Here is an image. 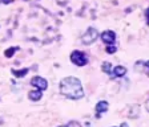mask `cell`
<instances>
[{"label": "cell", "mask_w": 149, "mask_h": 127, "mask_svg": "<svg viewBox=\"0 0 149 127\" xmlns=\"http://www.w3.org/2000/svg\"><path fill=\"white\" fill-rule=\"evenodd\" d=\"M60 94L73 101L81 99L85 95L81 81L76 77H65L60 81Z\"/></svg>", "instance_id": "1"}, {"label": "cell", "mask_w": 149, "mask_h": 127, "mask_svg": "<svg viewBox=\"0 0 149 127\" xmlns=\"http://www.w3.org/2000/svg\"><path fill=\"white\" fill-rule=\"evenodd\" d=\"M99 36H100L99 31H97L95 27H89V28L85 31V33L81 36V43H83L84 45H92V44L97 40Z\"/></svg>", "instance_id": "2"}, {"label": "cell", "mask_w": 149, "mask_h": 127, "mask_svg": "<svg viewBox=\"0 0 149 127\" xmlns=\"http://www.w3.org/2000/svg\"><path fill=\"white\" fill-rule=\"evenodd\" d=\"M71 61L76 66H85L88 64V56L81 50H73L71 53Z\"/></svg>", "instance_id": "3"}, {"label": "cell", "mask_w": 149, "mask_h": 127, "mask_svg": "<svg viewBox=\"0 0 149 127\" xmlns=\"http://www.w3.org/2000/svg\"><path fill=\"white\" fill-rule=\"evenodd\" d=\"M31 85L37 90H47L48 89V81L45 78L40 77V76H35L31 80Z\"/></svg>", "instance_id": "4"}, {"label": "cell", "mask_w": 149, "mask_h": 127, "mask_svg": "<svg viewBox=\"0 0 149 127\" xmlns=\"http://www.w3.org/2000/svg\"><path fill=\"white\" fill-rule=\"evenodd\" d=\"M100 37H101V41L107 45H115V41H116V33L115 31H111V29H107L104 31L101 34H100Z\"/></svg>", "instance_id": "5"}, {"label": "cell", "mask_w": 149, "mask_h": 127, "mask_svg": "<svg viewBox=\"0 0 149 127\" xmlns=\"http://www.w3.org/2000/svg\"><path fill=\"white\" fill-rule=\"evenodd\" d=\"M125 74H127V68L123 65H117V66H115V68H112V71H111V74H109V77H111V80H117V78L124 77Z\"/></svg>", "instance_id": "6"}, {"label": "cell", "mask_w": 149, "mask_h": 127, "mask_svg": "<svg viewBox=\"0 0 149 127\" xmlns=\"http://www.w3.org/2000/svg\"><path fill=\"white\" fill-rule=\"evenodd\" d=\"M109 108V105L107 101H100V102L96 103V118L99 119L101 117L102 113H107Z\"/></svg>", "instance_id": "7"}, {"label": "cell", "mask_w": 149, "mask_h": 127, "mask_svg": "<svg viewBox=\"0 0 149 127\" xmlns=\"http://www.w3.org/2000/svg\"><path fill=\"white\" fill-rule=\"evenodd\" d=\"M41 97H43V91H41V90H37V89H33L28 93V99H29V101H35V102H36V101H40Z\"/></svg>", "instance_id": "8"}, {"label": "cell", "mask_w": 149, "mask_h": 127, "mask_svg": "<svg viewBox=\"0 0 149 127\" xmlns=\"http://www.w3.org/2000/svg\"><path fill=\"white\" fill-rule=\"evenodd\" d=\"M28 71H29V69L24 68V69H19V70H17V69H12V70H11V73H12L16 78H24L25 76L28 74Z\"/></svg>", "instance_id": "9"}, {"label": "cell", "mask_w": 149, "mask_h": 127, "mask_svg": "<svg viewBox=\"0 0 149 127\" xmlns=\"http://www.w3.org/2000/svg\"><path fill=\"white\" fill-rule=\"evenodd\" d=\"M139 115H140V106L139 105H133L132 107H130V110H129V117L133 118V119H136Z\"/></svg>", "instance_id": "10"}, {"label": "cell", "mask_w": 149, "mask_h": 127, "mask_svg": "<svg viewBox=\"0 0 149 127\" xmlns=\"http://www.w3.org/2000/svg\"><path fill=\"white\" fill-rule=\"evenodd\" d=\"M101 70L105 73V74H111V71H112V64L108 61H104L102 62V65H101Z\"/></svg>", "instance_id": "11"}, {"label": "cell", "mask_w": 149, "mask_h": 127, "mask_svg": "<svg viewBox=\"0 0 149 127\" xmlns=\"http://www.w3.org/2000/svg\"><path fill=\"white\" fill-rule=\"evenodd\" d=\"M17 50V48H8V49L4 52V54H6V57L7 58H11V57H13V54H15V52Z\"/></svg>", "instance_id": "12"}, {"label": "cell", "mask_w": 149, "mask_h": 127, "mask_svg": "<svg viewBox=\"0 0 149 127\" xmlns=\"http://www.w3.org/2000/svg\"><path fill=\"white\" fill-rule=\"evenodd\" d=\"M105 50L108 54H113V53L117 52V47H116V45H107Z\"/></svg>", "instance_id": "13"}, {"label": "cell", "mask_w": 149, "mask_h": 127, "mask_svg": "<svg viewBox=\"0 0 149 127\" xmlns=\"http://www.w3.org/2000/svg\"><path fill=\"white\" fill-rule=\"evenodd\" d=\"M64 127H81V124H80V122H77V121H69L68 123H67V126H64Z\"/></svg>", "instance_id": "14"}, {"label": "cell", "mask_w": 149, "mask_h": 127, "mask_svg": "<svg viewBox=\"0 0 149 127\" xmlns=\"http://www.w3.org/2000/svg\"><path fill=\"white\" fill-rule=\"evenodd\" d=\"M144 70H145L146 73H148V76H149V60L144 62Z\"/></svg>", "instance_id": "15"}, {"label": "cell", "mask_w": 149, "mask_h": 127, "mask_svg": "<svg viewBox=\"0 0 149 127\" xmlns=\"http://www.w3.org/2000/svg\"><path fill=\"white\" fill-rule=\"evenodd\" d=\"M145 17H146V24L149 25V8H146L145 11Z\"/></svg>", "instance_id": "16"}, {"label": "cell", "mask_w": 149, "mask_h": 127, "mask_svg": "<svg viewBox=\"0 0 149 127\" xmlns=\"http://www.w3.org/2000/svg\"><path fill=\"white\" fill-rule=\"evenodd\" d=\"M145 107H146V111H149V97H148V99L145 101Z\"/></svg>", "instance_id": "17"}, {"label": "cell", "mask_w": 149, "mask_h": 127, "mask_svg": "<svg viewBox=\"0 0 149 127\" xmlns=\"http://www.w3.org/2000/svg\"><path fill=\"white\" fill-rule=\"evenodd\" d=\"M0 1H3L4 4H8V3H11V1H12V0H0Z\"/></svg>", "instance_id": "18"}, {"label": "cell", "mask_w": 149, "mask_h": 127, "mask_svg": "<svg viewBox=\"0 0 149 127\" xmlns=\"http://www.w3.org/2000/svg\"><path fill=\"white\" fill-rule=\"evenodd\" d=\"M120 127H129V126H128V123H125V122H124V123L120 124Z\"/></svg>", "instance_id": "19"}, {"label": "cell", "mask_w": 149, "mask_h": 127, "mask_svg": "<svg viewBox=\"0 0 149 127\" xmlns=\"http://www.w3.org/2000/svg\"><path fill=\"white\" fill-rule=\"evenodd\" d=\"M60 127H64V126H60Z\"/></svg>", "instance_id": "20"}, {"label": "cell", "mask_w": 149, "mask_h": 127, "mask_svg": "<svg viewBox=\"0 0 149 127\" xmlns=\"http://www.w3.org/2000/svg\"><path fill=\"white\" fill-rule=\"evenodd\" d=\"M113 127H115V126H113Z\"/></svg>", "instance_id": "21"}]
</instances>
